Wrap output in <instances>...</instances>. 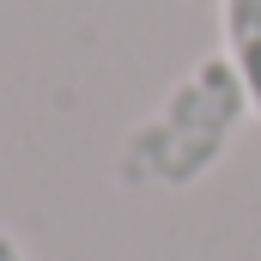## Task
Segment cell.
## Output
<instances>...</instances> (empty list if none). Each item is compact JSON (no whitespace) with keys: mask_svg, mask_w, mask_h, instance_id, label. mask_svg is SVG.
<instances>
[{"mask_svg":"<svg viewBox=\"0 0 261 261\" xmlns=\"http://www.w3.org/2000/svg\"><path fill=\"white\" fill-rule=\"evenodd\" d=\"M0 261H31V255H24V243H18L12 231H0Z\"/></svg>","mask_w":261,"mask_h":261,"instance_id":"3957f363","label":"cell"},{"mask_svg":"<svg viewBox=\"0 0 261 261\" xmlns=\"http://www.w3.org/2000/svg\"><path fill=\"white\" fill-rule=\"evenodd\" d=\"M243 116H249V91H243L237 67L225 55H206L122 140L116 170L134 189H189V182H200L225 158V146H231V134H237Z\"/></svg>","mask_w":261,"mask_h":261,"instance_id":"6da1fadb","label":"cell"},{"mask_svg":"<svg viewBox=\"0 0 261 261\" xmlns=\"http://www.w3.org/2000/svg\"><path fill=\"white\" fill-rule=\"evenodd\" d=\"M219 31H225V61L237 67L249 110L261 116V0H219Z\"/></svg>","mask_w":261,"mask_h":261,"instance_id":"7a4b0ae2","label":"cell"}]
</instances>
